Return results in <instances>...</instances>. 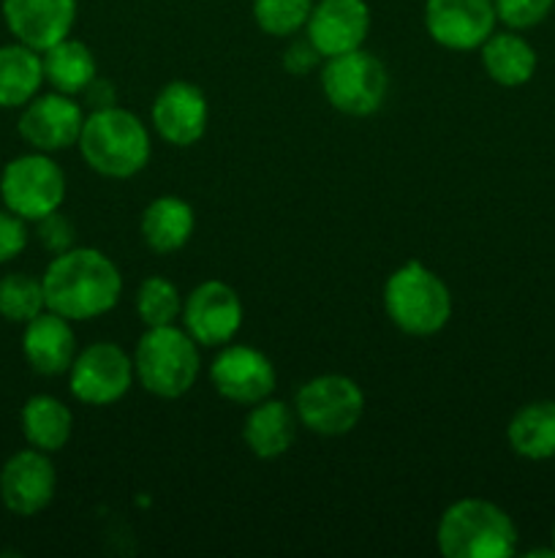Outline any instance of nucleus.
<instances>
[{"label":"nucleus","instance_id":"7","mask_svg":"<svg viewBox=\"0 0 555 558\" xmlns=\"http://www.w3.org/2000/svg\"><path fill=\"white\" fill-rule=\"evenodd\" d=\"M65 172L49 153H22L0 172V202L27 223L41 221L65 202Z\"/></svg>","mask_w":555,"mask_h":558},{"label":"nucleus","instance_id":"31","mask_svg":"<svg viewBox=\"0 0 555 558\" xmlns=\"http://www.w3.org/2000/svg\"><path fill=\"white\" fill-rule=\"evenodd\" d=\"M27 240H30V232H27L25 218L3 207L0 210V265L14 262L27 248Z\"/></svg>","mask_w":555,"mask_h":558},{"label":"nucleus","instance_id":"1","mask_svg":"<svg viewBox=\"0 0 555 558\" xmlns=\"http://www.w3.org/2000/svg\"><path fill=\"white\" fill-rule=\"evenodd\" d=\"M47 308L71 322L109 314L123 298V276L103 251L90 245L54 254L41 276Z\"/></svg>","mask_w":555,"mask_h":558},{"label":"nucleus","instance_id":"30","mask_svg":"<svg viewBox=\"0 0 555 558\" xmlns=\"http://www.w3.org/2000/svg\"><path fill=\"white\" fill-rule=\"evenodd\" d=\"M36 240L41 243V248L47 251V254H63V251L74 248L76 229L69 216L54 210L49 213V216H44L41 221H36Z\"/></svg>","mask_w":555,"mask_h":558},{"label":"nucleus","instance_id":"14","mask_svg":"<svg viewBox=\"0 0 555 558\" xmlns=\"http://www.w3.org/2000/svg\"><path fill=\"white\" fill-rule=\"evenodd\" d=\"M493 0H424V31L439 47L473 52L495 33Z\"/></svg>","mask_w":555,"mask_h":558},{"label":"nucleus","instance_id":"22","mask_svg":"<svg viewBox=\"0 0 555 558\" xmlns=\"http://www.w3.org/2000/svg\"><path fill=\"white\" fill-rule=\"evenodd\" d=\"M20 428L27 447H36V450L54 456V452H60L71 441L74 414H71V409L60 398L38 392V396L27 398L25 407H22Z\"/></svg>","mask_w":555,"mask_h":558},{"label":"nucleus","instance_id":"18","mask_svg":"<svg viewBox=\"0 0 555 558\" xmlns=\"http://www.w3.org/2000/svg\"><path fill=\"white\" fill-rule=\"evenodd\" d=\"M76 352L79 347H76L74 322L65 316L47 308L22 325V354L38 376L69 374Z\"/></svg>","mask_w":555,"mask_h":558},{"label":"nucleus","instance_id":"6","mask_svg":"<svg viewBox=\"0 0 555 558\" xmlns=\"http://www.w3.org/2000/svg\"><path fill=\"white\" fill-rule=\"evenodd\" d=\"M390 90V74L384 63L368 49L324 58L321 65V93L332 109L348 118H370L379 112Z\"/></svg>","mask_w":555,"mask_h":558},{"label":"nucleus","instance_id":"13","mask_svg":"<svg viewBox=\"0 0 555 558\" xmlns=\"http://www.w3.org/2000/svg\"><path fill=\"white\" fill-rule=\"evenodd\" d=\"M54 494H58V472L49 452L27 447L5 458L0 469V501L11 515H38L52 505Z\"/></svg>","mask_w":555,"mask_h":558},{"label":"nucleus","instance_id":"24","mask_svg":"<svg viewBox=\"0 0 555 558\" xmlns=\"http://www.w3.org/2000/svg\"><path fill=\"white\" fill-rule=\"evenodd\" d=\"M41 52L20 41L0 47V109H22L41 93Z\"/></svg>","mask_w":555,"mask_h":558},{"label":"nucleus","instance_id":"29","mask_svg":"<svg viewBox=\"0 0 555 558\" xmlns=\"http://www.w3.org/2000/svg\"><path fill=\"white\" fill-rule=\"evenodd\" d=\"M495 16L509 31H531L542 25L555 9V0H493Z\"/></svg>","mask_w":555,"mask_h":558},{"label":"nucleus","instance_id":"34","mask_svg":"<svg viewBox=\"0 0 555 558\" xmlns=\"http://www.w3.org/2000/svg\"><path fill=\"white\" fill-rule=\"evenodd\" d=\"M553 548H555V523H553Z\"/></svg>","mask_w":555,"mask_h":558},{"label":"nucleus","instance_id":"9","mask_svg":"<svg viewBox=\"0 0 555 558\" xmlns=\"http://www.w3.org/2000/svg\"><path fill=\"white\" fill-rule=\"evenodd\" d=\"M134 357L114 341L79 349L69 368V390L85 407H112L134 387Z\"/></svg>","mask_w":555,"mask_h":558},{"label":"nucleus","instance_id":"28","mask_svg":"<svg viewBox=\"0 0 555 558\" xmlns=\"http://www.w3.org/2000/svg\"><path fill=\"white\" fill-rule=\"evenodd\" d=\"M313 3L316 0H254V22L267 36H297L305 31Z\"/></svg>","mask_w":555,"mask_h":558},{"label":"nucleus","instance_id":"23","mask_svg":"<svg viewBox=\"0 0 555 558\" xmlns=\"http://www.w3.org/2000/svg\"><path fill=\"white\" fill-rule=\"evenodd\" d=\"M511 452L526 461L555 458V401H531L511 414L506 425Z\"/></svg>","mask_w":555,"mask_h":558},{"label":"nucleus","instance_id":"16","mask_svg":"<svg viewBox=\"0 0 555 558\" xmlns=\"http://www.w3.org/2000/svg\"><path fill=\"white\" fill-rule=\"evenodd\" d=\"M370 20L368 0H316L305 22V36L321 58H335L365 47Z\"/></svg>","mask_w":555,"mask_h":558},{"label":"nucleus","instance_id":"17","mask_svg":"<svg viewBox=\"0 0 555 558\" xmlns=\"http://www.w3.org/2000/svg\"><path fill=\"white\" fill-rule=\"evenodd\" d=\"M3 22L14 41L44 52L71 36L76 25V0H3Z\"/></svg>","mask_w":555,"mask_h":558},{"label":"nucleus","instance_id":"12","mask_svg":"<svg viewBox=\"0 0 555 558\" xmlns=\"http://www.w3.org/2000/svg\"><path fill=\"white\" fill-rule=\"evenodd\" d=\"M210 381L223 401L237 407H254L272 396L278 385V371L261 349L245 343H226L218 349L210 365Z\"/></svg>","mask_w":555,"mask_h":558},{"label":"nucleus","instance_id":"20","mask_svg":"<svg viewBox=\"0 0 555 558\" xmlns=\"http://www.w3.org/2000/svg\"><path fill=\"white\" fill-rule=\"evenodd\" d=\"M196 213L180 196H156L150 205L141 210L139 234L145 245L156 254L166 256L174 251L185 248L188 240L194 238Z\"/></svg>","mask_w":555,"mask_h":558},{"label":"nucleus","instance_id":"3","mask_svg":"<svg viewBox=\"0 0 555 558\" xmlns=\"http://www.w3.org/2000/svg\"><path fill=\"white\" fill-rule=\"evenodd\" d=\"M515 521L488 499H457L439 518L435 545L446 558H509L517 554Z\"/></svg>","mask_w":555,"mask_h":558},{"label":"nucleus","instance_id":"15","mask_svg":"<svg viewBox=\"0 0 555 558\" xmlns=\"http://www.w3.org/2000/svg\"><path fill=\"white\" fill-rule=\"evenodd\" d=\"M152 129L166 145L194 147L210 125V104L194 82L174 80L158 90L150 109Z\"/></svg>","mask_w":555,"mask_h":558},{"label":"nucleus","instance_id":"8","mask_svg":"<svg viewBox=\"0 0 555 558\" xmlns=\"http://www.w3.org/2000/svg\"><path fill=\"white\" fill-rule=\"evenodd\" d=\"M294 412L305 430L337 439L351 434L365 417V392L351 376L321 374L299 387L294 396Z\"/></svg>","mask_w":555,"mask_h":558},{"label":"nucleus","instance_id":"2","mask_svg":"<svg viewBox=\"0 0 555 558\" xmlns=\"http://www.w3.org/2000/svg\"><path fill=\"white\" fill-rule=\"evenodd\" d=\"M76 147L87 167L109 180L136 178L152 156V140L145 120L120 104L87 112Z\"/></svg>","mask_w":555,"mask_h":558},{"label":"nucleus","instance_id":"11","mask_svg":"<svg viewBox=\"0 0 555 558\" xmlns=\"http://www.w3.org/2000/svg\"><path fill=\"white\" fill-rule=\"evenodd\" d=\"M85 114V107L82 101H76V96H65L58 90L38 93L22 107L16 131L30 150L52 156V153L69 150L79 142Z\"/></svg>","mask_w":555,"mask_h":558},{"label":"nucleus","instance_id":"25","mask_svg":"<svg viewBox=\"0 0 555 558\" xmlns=\"http://www.w3.org/2000/svg\"><path fill=\"white\" fill-rule=\"evenodd\" d=\"M44 80L52 90L65 96H82L85 87L98 76V63L92 49L79 38H63L41 52Z\"/></svg>","mask_w":555,"mask_h":558},{"label":"nucleus","instance_id":"19","mask_svg":"<svg viewBox=\"0 0 555 558\" xmlns=\"http://www.w3.org/2000/svg\"><path fill=\"white\" fill-rule=\"evenodd\" d=\"M299 417L294 407L275 401V398H264V401L254 403L250 412L245 414L243 423V441L250 450V456L259 461H275L283 458L297 441Z\"/></svg>","mask_w":555,"mask_h":558},{"label":"nucleus","instance_id":"5","mask_svg":"<svg viewBox=\"0 0 555 558\" xmlns=\"http://www.w3.org/2000/svg\"><path fill=\"white\" fill-rule=\"evenodd\" d=\"M384 311L400 332L428 338L449 325L452 292L439 272L411 259L386 278Z\"/></svg>","mask_w":555,"mask_h":558},{"label":"nucleus","instance_id":"27","mask_svg":"<svg viewBox=\"0 0 555 558\" xmlns=\"http://www.w3.org/2000/svg\"><path fill=\"white\" fill-rule=\"evenodd\" d=\"M134 308L145 327L177 325L180 314H183V294L169 278L150 276L136 289Z\"/></svg>","mask_w":555,"mask_h":558},{"label":"nucleus","instance_id":"32","mask_svg":"<svg viewBox=\"0 0 555 558\" xmlns=\"http://www.w3.org/2000/svg\"><path fill=\"white\" fill-rule=\"evenodd\" d=\"M319 60H321L319 49H316L313 44L308 41V36H305L286 47V52H283V69L294 76H305L319 65Z\"/></svg>","mask_w":555,"mask_h":558},{"label":"nucleus","instance_id":"26","mask_svg":"<svg viewBox=\"0 0 555 558\" xmlns=\"http://www.w3.org/2000/svg\"><path fill=\"white\" fill-rule=\"evenodd\" d=\"M41 311H47L41 278L30 276V272L0 276V319L11 322V325H27Z\"/></svg>","mask_w":555,"mask_h":558},{"label":"nucleus","instance_id":"33","mask_svg":"<svg viewBox=\"0 0 555 558\" xmlns=\"http://www.w3.org/2000/svg\"><path fill=\"white\" fill-rule=\"evenodd\" d=\"M82 107H87L90 112L107 107H118V87H114L112 80H103V76H96L90 85L82 93Z\"/></svg>","mask_w":555,"mask_h":558},{"label":"nucleus","instance_id":"21","mask_svg":"<svg viewBox=\"0 0 555 558\" xmlns=\"http://www.w3.org/2000/svg\"><path fill=\"white\" fill-rule=\"evenodd\" d=\"M482 54V69L490 82L501 87H522L536 74V49L531 47L520 31H495L488 41L479 47Z\"/></svg>","mask_w":555,"mask_h":558},{"label":"nucleus","instance_id":"4","mask_svg":"<svg viewBox=\"0 0 555 558\" xmlns=\"http://www.w3.org/2000/svg\"><path fill=\"white\" fill-rule=\"evenodd\" d=\"M131 357L141 390L163 401L188 396L199 379V343L185 332L183 325L145 327Z\"/></svg>","mask_w":555,"mask_h":558},{"label":"nucleus","instance_id":"10","mask_svg":"<svg viewBox=\"0 0 555 558\" xmlns=\"http://www.w3.org/2000/svg\"><path fill=\"white\" fill-rule=\"evenodd\" d=\"M245 308L237 289L226 281H201L199 287L183 298V314L180 325L199 347L221 349L237 338L243 327Z\"/></svg>","mask_w":555,"mask_h":558}]
</instances>
